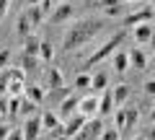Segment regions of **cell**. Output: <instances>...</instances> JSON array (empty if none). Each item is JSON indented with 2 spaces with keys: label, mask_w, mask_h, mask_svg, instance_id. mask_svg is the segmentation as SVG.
<instances>
[{
  "label": "cell",
  "mask_w": 155,
  "mask_h": 140,
  "mask_svg": "<svg viewBox=\"0 0 155 140\" xmlns=\"http://www.w3.org/2000/svg\"><path fill=\"white\" fill-rule=\"evenodd\" d=\"M109 86V75L101 70V73H96V75H91V91H96V94H101V91Z\"/></svg>",
  "instance_id": "cell-22"
},
{
  "label": "cell",
  "mask_w": 155,
  "mask_h": 140,
  "mask_svg": "<svg viewBox=\"0 0 155 140\" xmlns=\"http://www.w3.org/2000/svg\"><path fill=\"white\" fill-rule=\"evenodd\" d=\"M23 86H26L23 80H11V83H8V94H11V96H21L23 94Z\"/></svg>",
  "instance_id": "cell-31"
},
{
  "label": "cell",
  "mask_w": 155,
  "mask_h": 140,
  "mask_svg": "<svg viewBox=\"0 0 155 140\" xmlns=\"http://www.w3.org/2000/svg\"><path fill=\"white\" fill-rule=\"evenodd\" d=\"M114 94H111V86H106L104 91H101V96H98V117H106V114H111L114 112Z\"/></svg>",
  "instance_id": "cell-7"
},
{
  "label": "cell",
  "mask_w": 155,
  "mask_h": 140,
  "mask_svg": "<svg viewBox=\"0 0 155 140\" xmlns=\"http://www.w3.org/2000/svg\"><path fill=\"white\" fill-rule=\"evenodd\" d=\"M8 73H11V80H23V67H8Z\"/></svg>",
  "instance_id": "cell-34"
},
{
  "label": "cell",
  "mask_w": 155,
  "mask_h": 140,
  "mask_svg": "<svg viewBox=\"0 0 155 140\" xmlns=\"http://www.w3.org/2000/svg\"><path fill=\"white\" fill-rule=\"evenodd\" d=\"M23 11H26V16H28V21H31V26H34V29L41 26V21H44V16H47L41 5H26Z\"/></svg>",
  "instance_id": "cell-18"
},
{
  "label": "cell",
  "mask_w": 155,
  "mask_h": 140,
  "mask_svg": "<svg viewBox=\"0 0 155 140\" xmlns=\"http://www.w3.org/2000/svg\"><path fill=\"white\" fill-rule=\"evenodd\" d=\"M145 94H147V96H155V80H145Z\"/></svg>",
  "instance_id": "cell-37"
},
{
  "label": "cell",
  "mask_w": 155,
  "mask_h": 140,
  "mask_svg": "<svg viewBox=\"0 0 155 140\" xmlns=\"http://www.w3.org/2000/svg\"><path fill=\"white\" fill-rule=\"evenodd\" d=\"M150 3H153V5H155V0H150Z\"/></svg>",
  "instance_id": "cell-45"
},
{
  "label": "cell",
  "mask_w": 155,
  "mask_h": 140,
  "mask_svg": "<svg viewBox=\"0 0 155 140\" xmlns=\"http://www.w3.org/2000/svg\"><path fill=\"white\" fill-rule=\"evenodd\" d=\"M153 62H155V52H153Z\"/></svg>",
  "instance_id": "cell-44"
},
{
  "label": "cell",
  "mask_w": 155,
  "mask_h": 140,
  "mask_svg": "<svg viewBox=\"0 0 155 140\" xmlns=\"http://www.w3.org/2000/svg\"><path fill=\"white\" fill-rule=\"evenodd\" d=\"M52 57H54V47H52L49 42H39V60L49 62Z\"/></svg>",
  "instance_id": "cell-24"
},
{
  "label": "cell",
  "mask_w": 155,
  "mask_h": 140,
  "mask_svg": "<svg viewBox=\"0 0 155 140\" xmlns=\"http://www.w3.org/2000/svg\"><path fill=\"white\" fill-rule=\"evenodd\" d=\"M8 132H11V127H8V125H0V140L8 138Z\"/></svg>",
  "instance_id": "cell-40"
},
{
  "label": "cell",
  "mask_w": 155,
  "mask_h": 140,
  "mask_svg": "<svg viewBox=\"0 0 155 140\" xmlns=\"http://www.w3.org/2000/svg\"><path fill=\"white\" fill-rule=\"evenodd\" d=\"M23 96H28L31 101H36V104H41L47 94H44V88H41L39 83H28V86H23Z\"/></svg>",
  "instance_id": "cell-20"
},
{
  "label": "cell",
  "mask_w": 155,
  "mask_h": 140,
  "mask_svg": "<svg viewBox=\"0 0 155 140\" xmlns=\"http://www.w3.org/2000/svg\"><path fill=\"white\" fill-rule=\"evenodd\" d=\"M41 0H26V5H39Z\"/></svg>",
  "instance_id": "cell-42"
},
{
  "label": "cell",
  "mask_w": 155,
  "mask_h": 140,
  "mask_svg": "<svg viewBox=\"0 0 155 140\" xmlns=\"http://www.w3.org/2000/svg\"><path fill=\"white\" fill-rule=\"evenodd\" d=\"M72 16H75V5H72L70 0H62V3H57V5L49 11V23L60 26V23L72 21Z\"/></svg>",
  "instance_id": "cell-3"
},
{
  "label": "cell",
  "mask_w": 155,
  "mask_h": 140,
  "mask_svg": "<svg viewBox=\"0 0 155 140\" xmlns=\"http://www.w3.org/2000/svg\"><path fill=\"white\" fill-rule=\"evenodd\" d=\"M111 94H114V107H124L132 96V88H129V83H119L111 88Z\"/></svg>",
  "instance_id": "cell-12"
},
{
  "label": "cell",
  "mask_w": 155,
  "mask_h": 140,
  "mask_svg": "<svg viewBox=\"0 0 155 140\" xmlns=\"http://www.w3.org/2000/svg\"><path fill=\"white\" fill-rule=\"evenodd\" d=\"M57 3H62V0H41V3H39V5L44 8V13H47V16H49V11H52V8L57 5Z\"/></svg>",
  "instance_id": "cell-35"
},
{
  "label": "cell",
  "mask_w": 155,
  "mask_h": 140,
  "mask_svg": "<svg viewBox=\"0 0 155 140\" xmlns=\"http://www.w3.org/2000/svg\"><path fill=\"white\" fill-rule=\"evenodd\" d=\"M21 96H11V99H8V117H18V112H21Z\"/></svg>",
  "instance_id": "cell-26"
},
{
  "label": "cell",
  "mask_w": 155,
  "mask_h": 140,
  "mask_svg": "<svg viewBox=\"0 0 155 140\" xmlns=\"http://www.w3.org/2000/svg\"><path fill=\"white\" fill-rule=\"evenodd\" d=\"M60 122H62V119L57 117V112H41V130H44L47 135H49Z\"/></svg>",
  "instance_id": "cell-21"
},
{
  "label": "cell",
  "mask_w": 155,
  "mask_h": 140,
  "mask_svg": "<svg viewBox=\"0 0 155 140\" xmlns=\"http://www.w3.org/2000/svg\"><path fill=\"white\" fill-rule=\"evenodd\" d=\"M23 140H36L44 135V130H41V114H31V117H26V122H23Z\"/></svg>",
  "instance_id": "cell-4"
},
{
  "label": "cell",
  "mask_w": 155,
  "mask_h": 140,
  "mask_svg": "<svg viewBox=\"0 0 155 140\" xmlns=\"http://www.w3.org/2000/svg\"><path fill=\"white\" fill-rule=\"evenodd\" d=\"M137 122H140V109L124 104V130H134ZM124 130H122V132H124Z\"/></svg>",
  "instance_id": "cell-16"
},
{
  "label": "cell",
  "mask_w": 155,
  "mask_h": 140,
  "mask_svg": "<svg viewBox=\"0 0 155 140\" xmlns=\"http://www.w3.org/2000/svg\"><path fill=\"white\" fill-rule=\"evenodd\" d=\"M153 23H155V16H153Z\"/></svg>",
  "instance_id": "cell-46"
},
{
  "label": "cell",
  "mask_w": 155,
  "mask_h": 140,
  "mask_svg": "<svg viewBox=\"0 0 155 140\" xmlns=\"http://www.w3.org/2000/svg\"><path fill=\"white\" fill-rule=\"evenodd\" d=\"M98 138H101V140H119V138H122V132H119L116 127H104Z\"/></svg>",
  "instance_id": "cell-27"
},
{
  "label": "cell",
  "mask_w": 155,
  "mask_h": 140,
  "mask_svg": "<svg viewBox=\"0 0 155 140\" xmlns=\"http://www.w3.org/2000/svg\"><path fill=\"white\" fill-rule=\"evenodd\" d=\"M36 65H39V57H34V55H23V57H21L23 73H34V70H36Z\"/></svg>",
  "instance_id": "cell-25"
},
{
  "label": "cell",
  "mask_w": 155,
  "mask_h": 140,
  "mask_svg": "<svg viewBox=\"0 0 155 140\" xmlns=\"http://www.w3.org/2000/svg\"><path fill=\"white\" fill-rule=\"evenodd\" d=\"M36 109H39V104H36V101H31L28 96H21V112H18V114H21L23 119H26V117H31V114H36Z\"/></svg>",
  "instance_id": "cell-23"
},
{
  "label": "cell",
  "mask_w": 155,
  "mask_h": 140,
  "mask_svg": "<svg viewBox=\"0 0 155 140\" xmlns=\"http://www.w3.org/2000/svg\"><path fill=\"white\" fill-rule=\"evenodd\" d=\"M23 55H34V57H39V42H41V39H39V36H36V34H28V36H23Z\"/></svg>",
  "instance_id": "cell-19"
},
{
  "label": "cell",
  "mask_w": 155,
  "mask_h": 140,
  "mask_svg": "<svg viewBox=\"0 0 155 140\" xmlns=\"http://www.w3.org/2000/svg\"><path fill=\"white\" fill-rule=\"evenodd\" d=\"M150 122H153V125H155V107H153V109H150Z\"/></svg>",
  "instance_id": "cell-41"
},
{
  "label": "cell",
  "mask_w": 155,
  "mask_h": 140,
  "mask_svg": "<svg viewBox=\"0 0 155 140\" xmlns=\"http://www.w3.org/2000/svg\"><path fill=\"white\" fill-rule=\"evenodd\" d=\"M122 3H132V5H137V3H142V0H122Z\"/></svg>",
  "instance_id": "cell-43"
},
{
  "label": "cell",
  "mask_w": 155,
  "mask_h": 140,
  "mask_svg": "<svg viewBox=\"0 0 155 140\" xmlns=\"http://www.w3.org/2000/svg\"><path fill=\"white\" fill-rule=\"evenodd\" d=\"M104 29H106V21L98 16L72 18V21H67V29L62 34V47H65V52H78L83 47H88Z\"/></svg>",
  "instance_id": "cell-1"
},
{
  "label": "cell",
  "mask_w": 155,
  "mask_h": 140,
  "mask_svg": "<svg viewBox=\"0 0 155 140\" xmlns=\"http://www.w3.org/2000/svg\"><path fill=\"white\" fill-rule=\"evenodd\" d=\"M98 5L104 8V16L106 18H114V16H119L122 13V0H98Z\"/></svg>",
  "instance_id": "cell-15"
},
{
  "label": "cell",
  "mask_w": 155,
  "mask_h": 140,
  "mask_svg": "<svg viewBox=\"0 0 155 140\" xmlns=\"http://www.w3.org/2000/svg\"><path fill=\"white\" fill-rule=\"evenodd\" d=\"M8 83H11V73L8 67H0V94H8Z\"/></svg>",
  "instance_id": "cell-28"
},
{
  "label": "cell",
  "mask_w": 155,
  "mask_h": 140,
  "mask_svg": "<svg viewBox=\"0 0 155 140\" xmlns=\"http://www.w3.org/2000/svg\"><path fill=\"white\" fill-rule=\"evenodd\" d=\"M65 88V75L60 73V67H47V91H60Z\"/></svg>",
  "instance_id": "cell-11"
},
{
  "label": "cell",
  "mask_w": 155,
  "mask_h": 140,
  "mask_svg": "<svg viewBox=\"0 0 155 140\" xmlns=\"http://www.w3.org/2000/svg\"><path fill=\"white\" fill-rule=\"evenodd\" d=\"M8 8H11V0H0V21H3V18H5Z\"/></svg>",
  "instance_id": "cell-36"
},
{
  "label": "cell",
  "mask_w": 155,
  "mask_h": 140,
  "mask_svg": "<svg viewBox=\"0 0 155 140\" xmlns=\"http://www.w3.org/2000/svg\"><path fill=\"white\" fill-rule=\"evenodd\" d=\"M75 88L88 91V88H91V75H88V73H80V75L75 78Z\"/></svg>",
  "instance_id": "cell-29"
},
{
  "label": "cell",
  "mask_w": 155,
  "mask_h": 140,
  "mask_svg": "<svg viewBox=\"0 0 155 140\" xmlns=\"http://www.w3.org/2000/svg\"><path fill=\"white\" fill-rule=\"evenodd\" d=\"M78 112L83 114V117H96V114H98V96L91 94V96H85V99H80L78 101Z\"/></svg>",
  "instance_id": "cell-9"
},
{
  "label": "cell",
  "mask_w": 155,
  "mask_h": 140,
  "mask_svg": "<svg viewBox=\"0 0 155 140\" xmlns=\"http://www.w3.org/2000/svg\"><path fill=\"white\" fill-rule=\"evenodd\" d=\"M140 138H147V140H155V125H153V127H150V130H145V132L140 135Z\"/></svg>",
  "instance_id": "cell-39"
},
{
  "label": "cell",
  "mask_w": 155,
  "mask_h": 140,
  "mask_svg": "<svg viewBox=\"0 0 155 140\" xmlns=\"http://www.w3.org/2000/svg\"><path fill=\"white\" fill-rule=\"evenodd\" d=\"M101 130H104V122H101V117L96 114V117H88L83 122V127H80V132H78V138H83V140H93L101 135Z\"/></svg>",
  "instance_id": "cell-6"
},
{
  "label": "cell",
  "mask_w": 155,
  "mask_h": 140,
  "mask_svg": "<svg viewBox=\"0 0 155 140\" xmlns=\"http://www.w3.org/2000/svg\"><path fill=\"white\" fill-rule=\"evenodd\" d=\"M31 31H34L31 21H28L26 11H21V13H18V18H16V36H18V39H23V36H28Z\"/></svg>",
  "instance_id": "cell-14"
},
{
  "label": "cell",
  "mask_w": 155,
  "mask_h": 140,
  "mask_svg": "<svg viewBox=\"0 0 155 140\" xmlns=\"http://www.w3.org/2000/svg\"><path fill=\"white\" fill-rule=\"evenodd\" d=\"M153 16H155V5H153V3H150V5L140 3V8H137V11L127 16V26H137V23H145V21H150V23H153Z\"/></svg>",
  "instance_id": "cell-5"
},
{
  "label": "cell",
  "mask_w": 155,
  "mask_h": 140,
  "mask_svg": "<svg viewBox=\"0 0 155 140\" xmlns=\"http://www.w3.org/2000/svg\"><path fill=\"white\" fill-rule=\"evenodd\" d=\"M21 3H26V0H21Z\"/></svg>",
  "instance_id": "cell-47"
},
{
  "label": "cell",
  "mask_w": 155,
  "mask_h": 140,
  "mask_svg": "<svg viewBox=\"0 0 155 140\" xmlns=\"http://www.w3.org/2000/svg\"><path fill=\"white\" fill-rule=\"evenodd\" d=\"M127 55H129V67H132V70H145V67H147V57H145V52L140 50V47H132Z\"/></svg>",
  "instance_id": "cell-13"
},
{
  "label": "cell",
  "mask_w": 155,
  "mask_h": 140,
  "mask_svg": "<svg viewBox=\"0 0 155 140\" xmlns=\"http://www.w3.org/2000/svg\"><path fill=\"white\" fill-rule=\"evenodd\" d=\"M11 50H8V47H3V50H0V67H8L11 65Z\"/></svg>",
  "instance_id": "cell-32"
},
{
  "label": "cell",
  "mask_w": 155,
  "mask_h": 140,
  "mask_svg": "<svg viewBox=\"0 0 155 140\" xmlns=\"http://www.w3.org/2000/svg\"><path fill=\"white\" fill-rule=\"evenodd\" d=\"M8 94H0V117H8Z\"/></svg>",
  "instance_id": "cell-33"
},
{
  "label": "cell",
  "mask_w": 155,
  "mask_h": 140,
  "mask_svg": "<svg viewBox=\"0 0 155 140\" xmlns=\"http://www.w3.org/2000/svg\"><path fill=\"white\" fill-rule=\"evenodd\" d=\"M114 127L122 132L124 130V107H116V112H114Z\"/></svg>",
  "instance_id": "cell-30"
},
{
  "label": "cell",
  "mask_w": 155,
  "mask_h": 140,
  "mask_svg": "<svg viewBox=\"0 0 155 140\" xmlns=\"http://www.w3.org/2000/svg\"><path fill=\"white\" fill-rule=\"evenodd\" d=\"M124 36H127L124 31H116V34H111V36H109V39H106L101 47H96V50H93V55L88 57V67H93V65H98V62L109 60V57L116 52V47H119V44L124 42Z\"/></svg>",
  "instance_id": "cell-2"
},
{
  "label": "cell",
  "mask_w": 155,
  "mask_h": 140,
  "mask_svg": "<svg viewBox=\"0 0 155 140\" xmlns=\"http://www.w3.org/2000/svg\"><path fill=\"white\" fill-rule=\"evenodd\" d=\"M8 138H13V140H23V130H11V132H8Z\"/></svg>",
  "instance_id": "cell-38"
},
{
  "label": "cell",
  "mask_w": 155,
  "mask_h": 140,
  "mask_svg": "<svg viewBox=\"0 0 155 140\" xmlns=\"http://www.w3.org/2000/svg\"><path fill=\"white\" fill-rule=\"evenodd\" d=\"M153 26H150V21L145 23H137V26H132V36L137 44H150V39H153Z\"/></svg>",
  "instance_id": "cell-10"
},
{
  "label": "cell",
  "mask_w": 155,
  "mask_h": 140,
  "mask_svg": "<svg viewBox=\"0 0 155 140\" xmlns=\"http://www.w3.org/2000/svg\"><path fill=\"white\" fill-rule=\"evenodd\" d=\"M78 101H80L78 96L67 94L65 99L60 101V107H57V117H60V119H67L70 114H75V112H78Z\"/></svg>",
  "instance_id": "cell-8"
},
{
  "label": "cell",
  "mask_w": 155,
  "mask_h": 140,
  "mask_svg": "<svg viewBox=\"0 0 155 140\" xmlns=\"http://www.w3.org/2000/svg\"><path fill=\"white\" fill-rule=\"evenodd\" d=\"M111 57H114V60H111L114 70H116L119 75H124V73L129 70V55H127V52H114Z\"/></svg>",
  "instance_id": "cell-17"
}]
</instances>
